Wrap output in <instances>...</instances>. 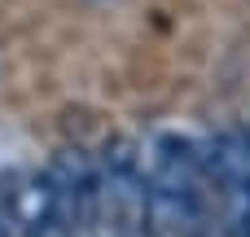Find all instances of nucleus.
I'll use <instances>...</instances> for the list:
<instances>
[{
    "mask_svg": "<svg viewBox=\"0 0 250 237\" xmlns=\"http://www.w3.org/2000/svg\"><path fill=\"white\" fill-rule=\"evenodd\" d=\"M97 180H101L97 233H110V237L145 233L149 180H145V167H141V141H132V136L105 141V150L97 158Z\"/></svg>",
    "mask_w": 250,
    "mask_h": 237,
    "instance_id": "1",
    "label": "nucleus"
},
{
    "mask_svg": "<svg viewBox=\"0 0 250 237\" xmlns=\"http://www.w3.org/2000/svg\"><path fill=\"white\" fill-rule=\"evenodd\" d=\"M0 220L9 237H44L62 233V215H57V194L48 172H26V167H9L0 172Z\"/></svg>",
    "mask_w": 250,
    "mask_h": 237,
    "instance_id": "2",
    "label": "nucleus"
},
{
    "mask_svg": "<svg viewBox=\"0 0 250 237\" xmlns=\"http://www.w3.org/2000/svg\"><path fill=\"white\" fill-rule=\"evenodd\" d=\"M48 180L57 194V215L62 233H97V202H101V180H97V158L83 150H57L48 158Z\"/></svg>",
    "mask_w": 250,
    "mask_h": 237,
    "instance_id": "3",
    "label": "nucleus"
},
{
    "mask_svg": "<svg viewBox=\"0 0 250 237\" xmlns=\"http://www.w3.org/2000/svg\"><path fill=\"white\" fill-rule=\"evenodd\" d=\"M242 233L250 237V207H246V220H242Z\"/></svg>",
    "mask_w": 250,
    "mask_h": 237,
    "instance_id": "4",
    "label": "nucleus"
},
{
    "mask_svg": "<svg viewBox=\"0 0 250 237\" xmlns=\"http://www.w3.org/2000/svg\"><path fill=\"white\" fill-rule=\"evenodd\" d=\"M0 237H9V229H4V220H0Z\"/></svg>",
    "mask_w": 250,
    "mask_h": 237,
    "instance_id": "5",
    "label": "nucleus"
}]
</instances>
